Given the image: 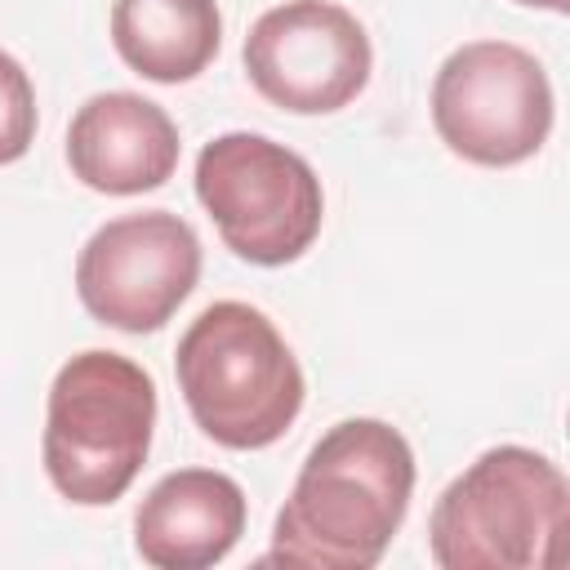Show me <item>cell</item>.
Here are the masks:
<instances>
[{"instance_id":"11","label":"cell","mask_w":570,"mask_h":570,"mask_svg":"<svg viewBox=\"0 0 570 570\" xmlns=\"http://www.w3.org/2000/svg\"><path fill=\"white\" fill-rule=\"evenodd\" d=\"M111 45L142 80H196L223 45L218 0H111Z\"/></svg>"},{"instance_id":"12","label":"cell","mask_w":570,"mask_h":570,"mask_svg":"<svg viewBox=\"0 0 570 570\" xmlns=\"http://www.w3.org/2000/svg\"><path fill=\"white\" fill-rule=\"evenodd\" d=\"M36 142V85L27 67L0 49V165H13Z\"/></svg>"},{"instance_id":"2","label":"cell","mask_w":570,"mask_h":570,"mask_svg":"<svg viewBox=\"0 0 570 570\" xmlns=\"http://www.w3.org/2000/svg\"><path fill=\"white\" fill-rule=\"evenodd\" d=\"M174 374L191 423L223 450L276 445L307 396L298 356L272 316L240 298L209 303L183 330Z\"/></svg>"},{"instance_id":"4","label":"cell","mask_w":570,"mask_h":570,"mask_svg":"<svg viewBox=\"0 0 570 570\" xmlns=\"http://www.w3.org/2000/svg\"><path fill=\"white\" fill-rule=\"evenodd\" d=\"M570 485L530 445L476 454L432 503L428 548L441 570H548L561 561Z\"/></svg>"},{"instance_id":"13","label":"cell","mask_w":570,"mask_h":570,"mask_svg":"<svg viewBox=\"0 0 570 570\" xmlns=\"http://www.w3.org/2000/svg\"><path fill=\"white\" fill-rule=\"evenodd\" d=\"M512 4H525V9H548V13H566L570 0H512Z\"/></svg>"},{"instance_id":"1","label":"cell","mask_w":570,"mask_h":570,"mask_svg":"<svg viewBox=\"0 0 570 570\" xmlns=\"http://www.w3.org/2000/svg\"><path fill=\"white\" fill-rule=\"evenodd\" d=\"M414 494V450L383 419H343L307 450L263 561L370 570L396 539Z\"/></svg>"},{"instance_id":"6","label":"cell","mask_w":570,"mask_h":570,"mask_svg":"<svg viewBox=\"0 0 570 570\" xmlns=\"http://www.w3.org/2000/svg\"><path fill=\"white\" fill-rule=\"evenodd\" d=\"M432 129L468 165H521L552 134V80L512 40H468L432 76Z\"/></svg>"},{"instance_id":"3","label":"cell","mask_w":570,"mask_h":570,"mask_svg":"<svg viewBox=\"0 0 570 570\" xmlns=\"http://www.w3.org/2000/svg\"><path fill=\"white\" fill-rule=\"evenodd\" d=\"M151 428V374L125 352H76L58 365L45 401L40 459L53 490L76 508L116 503L147 463Z\"/></svg>"},{"instance_id":"9","label":"cell","mask_w":570,"mask_h":570,"mask_svg":"<svg viewBox=\"0 0 570 570\" xmlns=\"http://www.w3.org/2000/svg\"><path fill=\"white\" fill-rule=\"evenodd\" d=\"M178 151L183 142L169 111L129 89L85 98L67 125V165L102 196H142L165 187L178 169Z\"/></svg>"},{"instance_id":"5","label":"cell","mask_w":570,"mask_h":570,"mask_svg":"<svg viewBox=\"0 0 570 570\" xmlns=\"http://www.w3.org/2000/svg\"><path fill=\"white\" fill-rule=\"evenodd\" d=\"M196 200L223 245L254 267H285L303 258L325 223L316 169L285 142L249 129L218 134L200 147Z\"/></svg>"},{"instance_id":"8","label":"cell","mask_w":570,"mask_h":570,"mask_svg":"<svg viewBox=\"0 0 570 570\" xmlns=\"http://www.w3.org/2000/svg\"><path fill=\"white\" fill-rule=\"evenodd\" d=\"M249 85L289 116H330L361 98L374 49L352 9L334 0H285L254 18L245 36Z\"/></svg>"},{"instance_id":"10","label":"cell","mask_w":570,"mask_h":570,"mask_svg":"<svg viewBox=\"0 0 570 570\" xmlns=\"http://www.w3.org/2000/svg\"><path fill=\"white\" fill-rule=\"evenodd\" d=\"M245 490L214 468L165 472L134 512V548L156 570L218 566L245 534Z\"/></svg>"},{"instance_id":"7","label":"cell","mask_w":570,"mask_h":570,"mask_svg":"<svg viewBox=\"0 0 570 570\" xmlns=\"http://www.w3.org/2000/svg\"><path fill=\"white\" fill-rule=\"evenodd\" d=\"M200 281V240L169 209L102 223L76 258L80 307L120 334H156Z\"/></svg>"}]
</instances>
